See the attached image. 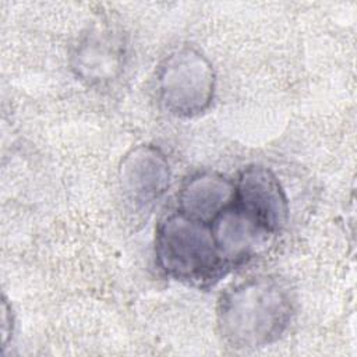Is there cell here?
Wrapping results in <instances>:
<instances>
[{"label": "cell", "mask_w": 357, "mask_h": 357, "mask_svg": "<svg viewBox=\"0 0 357 357\" xmlns=\"http://www.w3.org/2000/svg\"><path fill=\"white\" fill-rule=\"evenodd\" d=\"M236 198L234 183L218 172L191 176L178 194V211L190 218L211 223Z\"/></svg>", "instance_id": "cell-8"}, {"label": "cell", "mask_w": 357, "mask_h": 357, "mask_svg": "<svg viewBox=\"0 0 357 357\" xmlns=\"http://www.w3.org/2000/svg\"><path fill=\"white\" fill-rule=\"evenodd\" d=\"M120 188L135 212H148L170 184V166L160 149L139 145L131 149L120 165Z\"/></svg>", "instance_id": "cell-4"}, {"label": "cell", "mask_w": 357, "mask_h": 357, "mask_svg": "<svg viewBox=\"0 0 357 357\" xmlns=\"http://www.w3.org/2000/svg\"><path fill=\"white\" fill-rule=\"evenodd\" d=\"M158 93L163 107L177 117L205 112L215 93V73L209 60L194 47L172 52L158 74Z\"/></svg>", "instance_id": "cell-3"}, {"label": "cell", "mask_w": 357, "mask_h": 357, "mask_svg": "<svg viewBox=\"0 0 357 357\" xmlns=\"http://www.w3.org/2000/svg\"><path fill=\"white\" fill-rule=\"evenodd\" d=\"M209 225L225 262L251 257L273 236L236 202L223 209Z\"/></svg>", "instance_id": "cell-6"}, {"label": "cell", "mask_w": 357, "mask_h": 357, "mask_svg": "<svg viewBox=\"0 0 357 357\" xmlns=\"http://www.w3.org/2000/svg\"><path fill=\"white\" fill-rule=\"evenodd\" d=\"M155 252L167 275L190 284L218 279L226 264L216 247L211 225L180 211L159 223Z\"/></svg>", "instance_id": "cell-2"}, {"label": "cell", "mask_w": 357, "mask_h": 357, "mask_svg": "<svg viewBox=\"0 0 357 357\" xmlns=\"http://www.w3.org/2000/svg\"><path fill=\"white\" fill-rule=\"evenodd\" d=\"M121 40L109 26H93L78 42L73 56L77 75L91 84L109 81L121 67Z\"/></svg>", "instance_id": "cell-7"}, {"label": "cell", "mask_w": 357, "mask_h": 357, "mask_svg": "<svg viewBox=\"0 0 357 357\" xmlns=\"http://www.w3.org/2000/svg\"><path fill=\"white\" fill-rule=\"evenodd\" d=\"M293 314L289 286L279 278L261 275L227 289L219 298V333L234 349H257L278 340Z\"/></svg>", "instance_id": "cell-1"}, {"label": "cell", "mask_w": 357, "mask_h": 357, "mask_svg": "<svg viewBox=\"0 0 357 357\" xmlns=\"http://www.w3.org/2000/svg\"><path fill=\"white\" fill-rule=\"evenodd\" d=\"M234 202L269 233H279L287 222V198L278 177L264 166L244 167L237 181Z\"/></svg>", "instance_id": "cell-5"}]
</instances>
